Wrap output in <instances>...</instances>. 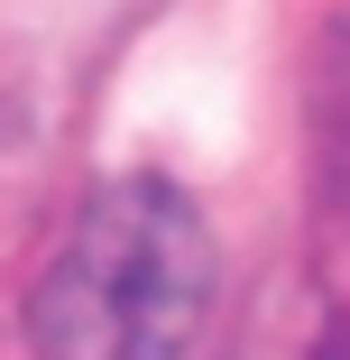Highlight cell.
Masks as SVG:
<instances>
[{"label":"cell","mask_w":350,"mask_h":360,"mask_svg":"<svg viewBox=\"0 0 350 360\" xmlns=\"http://www.w3.org/2000/svg\"><path fill=\"white\" fill-rule=\"evenodd\" d=\"M323 360H350V314L332 323V342H323Z\"/></svg>","instance_id":"3957f363"},{"label":"cell","mask_w":350,"mask_h":360,"mask_svg":"<svg viewBox=\"0 0 350 360\" xmlns=\"http://www.w3.org/2000/svg\"><path fill=\"white\" fill-rule=\"evenodd\" d=\"M314 148H323V185L350 222V19L323 46V84H314Z\"/></svg>","instance_id":"7a4b0ae2"},{"label":"cell","mask_w":350,"mask_h":360,"mask_svg":"<svg viewBox=\"0 0 350 360\" xmlns=\"http://www.w3.org/2000/svg\"><path fill=\"white\" fill-rule=\"evenodd\" d=\"M213 314V231L184 185L111 176L28 286L37 360H184Z\"/></svg>","instance_id":"6da1fadb"}]
</instances>
